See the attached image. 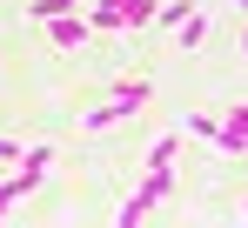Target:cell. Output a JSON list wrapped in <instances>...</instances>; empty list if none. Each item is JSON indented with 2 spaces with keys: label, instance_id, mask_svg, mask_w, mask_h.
Here are the masks:
<instances>
[{
  "label": "cell",
  "instance_id": "cell-3",
  "mask_svg": "<svg viewBox=\"0 0 248 228\" xmlns=\"http://www.w3.org/2000/svg\"><path fill=\"white\" fill-rule=\"evenodd\" d=\"M148 94H155L148 81H114V94H108V108H114V114L127 121V114H141V108H148Z\"/></svg>",
  "mask_w": 248,
  "mask_h": 228
},
{
  "label": "cell",
  "instance_id": "cell-10",
  "mask_svg": "<svg viewBox=\"0 0 248 228\" xmlns=\"http://www.w3.org/2000/svg\"><path fill=\"white\" fill-rule=\"evenodd\" d=\"M215 128H221V114H188V134L195 141H215Z\"/></svg>",
  "mask_w": 248,
  "mask_h": 228
},
{
  "label": "cell",
  "instance_id": "cell-15",
  "mask_svg": "<svg viewBox=\"0 0 248 228\" xmlns=\"http://www.w3.org/2000/svg\"><path fill=\"white\" fill-rule=\"evenodd\" d=\"M242 154H248V141H242Z\"/></svg>",
  "mask_w": 248,
  "mask_h": 228
},
{
  "label": "cell",
  "instance_id": "cell-5",
  "mask_svg": "<svg viewBox=\"0 0 248 228\" xmlns=\"http://www.w3.org/2000/svg\"><path fill=\"white\" fill-rule=\"evenodd\" d=\"M202 40H208V20H202V14H195V7H188V14L174 20V47H181V54H195Z\"/></svg>",
  "mask_w": 248,
  "mask_h": 228
},
{
  "label": "cell",
  "instance_id": "cell-11",
  "mask_svg": "<svg viewBox=\"0 0 248 228\" xmlns=\"http://www.w3.org/2000/svg\"><path fill=\"white\" fill-rule=\"evenodd\" d=\"M221 128H235V134H242V141H248V101H235V108L221 114Z\"/></svg>",
  "mask_w": 248,
  "mask_h": 228
},
{
  "label": "cell",
  "instance_id": "cell-9",
  "mask_svg": "<svg viewBox=\"0 0 248 228\" xmlns=\"http://www.w3.org/2000/svg\"><path fill=\"white\" fill-rule=\"evenodd\" d=\"M20 168H27V175H34V181H41L47 168H54V148H27V154H20Z\"/></svg>",
  "mask_w": 248,
  "mask_h": 228
},
{
  "label": "cell",
  "instance_id": "cell-14",
  "mask_svg": "<svg viewBox=\"0 0 248 228\" xmlns=\"http://www.w3.org/2000/svg\"><path fill=\"white\" fill-rule=\"evenodd\" d=\"M242 222H248V201H242Z\"/></svg>",
  "mask_w": 248,
  "mask_h": 228
},
{
  "label": "cell",
  "instance_id": "cell-6",
  "mask_svg": "<svg viewBox=\"0 0 248 228\" xmlns=\"http://www.w3.org/2000/svg\"><path fill=\"white\" fill-rule=\"evenodd\" d=\"M181 161V134H161V141H148V168H174Z\"/></svg>",
  "mask_w": 248,
  "mask_h": 228
},
{
  "label": "cell",
  "instance_id": "cell-8",
  "mask_svg": "<svg viewBox=\"0 0 248 228\" xmlns=\"http://www.w3.org/2000/svg\"><path fill=\"white\" fill-rule=\"evenodd\" d=\"M74 7H81V0H27V14H34V20H54V14H74Z\"/></svg>",
  "mask_w": 248,
  "mask_h": 228
},
{
  "label": "cell",
  "instance_id": "cell-2",
  "mask_svg": "<svg viewBox=\"0 0 248 228\" xmlns=\"http://www.w3.org/2000/svg\"><path fill=\"white\" fill-rule=\"evenodd\" d=\"M47 27V40L54 47H87V14L74 7V14H54V20H41Z\"/></svg>",
  "mask_w": 248,
  "mask_h": 228
},
{
  "label": "cell",
  "instance_id": "cell-4",
  "mask_svg": "<svg viewBox=\"0 0 248 228\" xmlns=\"http://www.w3.org/2000/svg\"><path fill=\"white\" fill-rule=\"evenodd\" d=\"M87 34H127L121 7H114V0H94V7H87Z\"/></svg>",
  "mask_w": 248,
  "mask_h": 228
},
{
  "label": "cell",
  "instance_id": "cell-13",
  "mask_svg": "<svg viewBox=\"0 0 248 228\" xmlns=\"http://www.w3.org/2000/svg\"><path fill=\"white\" fill-rule=\"evenodd\" d=\"M242 54H248V27H242Z\"/></svg>",
  "mask_w": 248,
  "mask_h": 228
},
{
  "label": "cell",
  "instance_id": "cell-7",
  "mask_svg": "<svg viewBox=\"0 0 248 228\" xmlns=\"http://www.w3.org/2000/svg\"><path fill=\"white\" fill-rule=\"evenodd\" d=\"M114 7H121V20H127V34H134V27H148V20H155V0H114Z\"/></svg>",
  "mask_w": 248,
  "mask_h": 228
},
{
  "label": "cell",
  "instance_id": "cell-12",
  "mask_svg": "<svg viewBox=\"0 0 248 228\" xmlns=\"http://www.w3.org/2000/svg\"><path fill=\"white\" fill-rule=\"evenodd\" d=\"M20 154H27L20 141H7V134H0V168H20Z\"/></svg>",
  "mask_w": 248,
  "mask_h": 228
},
{
  "label": "cell",
  "instance_id": "cell-1",
  "mask_svg": "<svg viewBox=\"0 0 248 228\" xmlns=\"http://www.w3.org/2000/svg\"><path fill=\"white\" fill-rule=\"evenodd\" d=\"M168 195H174V168H141V188L121 201V215H114V222H121V228H134L148 208H161Z\"/></svg>",
  "mask_w": 248,
  "mask_h": 228
}]
</instances>
